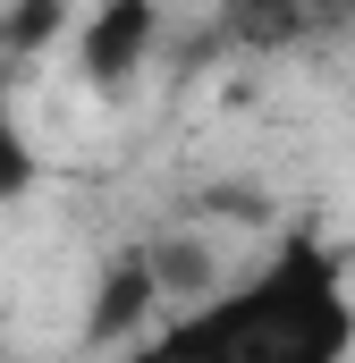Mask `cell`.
<instances>
[{
    "mask_svg": "<svg viewBox=\"0 0 355 363\" xmlns=\"http://www.w3.org/2000/svg\"><path fill=\"white\" fill-rule=\"evenodd\" d=\"M127 363H355V279L330 237L288 228L263 262L161 313Z\"/></svg>",
    "mask_w": 355,
    "mask_h": 363,
    "instance_id": "6da1fadb",
    "label": "cell"
},
{
    "mask_svg": "<svg viewBox=\"0 0 355 363\" xmlns=\"http://www.w3.org/2000/svg\"><path fill=\"white\" fill-rule=\"evenodd\" d=\"M153 43H161V9L110 0V9H93L85 26H77V77H85L93 93H119L144 60H153Z\"/></svg>",
    "mask_w": 355,
    "mask_h": 363,
    "instance_id": "7a4b0ae2",
    "label": "cell"
},
{
    "mask_svg": "<svg viewBox=\"0 0 355 363\" xmlns=\"http://www.w3.org/2000/svg\"><path fill=\"white\" fill-rule=\"evenodd\" d=\"M170 304V271L161 254H119L102 287H93V313H85V338H144Z\"/></svg>",
    "mask_w": 355,
    "mask_h": 363,
    "instance_id": "3957f363",
    "label": "cell"
},
{
    "mask_svg": "<svg viewBox=\"0 0 355 363\" xmlns=\"http://www.w3.org/2000/svg\"><path fill=\"white\" fill-rule=\"evenodd\" d=\"M34 186H43V152H34V135L17 118V68H0V211L26 203Z\"/></svg>",
    "mask_w": 355,
    "mask_h": 363,
    "instance_id": "277c9868",
    "label": "cell"
},
{
    "mask_svg": "<svg viewBox=\"0 0 355 363\" xmlns=\"http://www.w3.org/2000/svg\"><path fill=\"white\" fill-rule=\"evenodd\" d=\"M51 34H68V9H51V0H43V9H17V17H9V51H0V68H9L17 51H43Z\"/></svg>",
    "mask_w": 355,
    "mask_h": 363,
    "instance_id": "5b68a950",
    "label": "cell"
},
{
    "mask_svg": "<svg viewBox=\"0 0 355 363\" xmlns=\"http://www.w3.org/2000/svg\"><path fill=\"white\" fill-rule=\"evenodd\" d=\"M0 363H9V355H0Z\"/></svg>",
    "mask_w": 355,
    "mask_h": 363,
    "instance_id": "8992f818",
    "label": "cell"
}]
</instances>
